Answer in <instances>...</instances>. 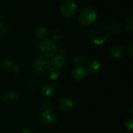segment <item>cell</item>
Returning <instances> with one entry per match:
<instances>
[{"mask_svg": "<svg viewBox=\"0 0 133 133\" xmlns=\"http://www.w3.org/2000/svg\"><path fill=\"white\" fill-rule=\"evenodd\" d=\"M109 35L107 27L102 23L92 25L89 31L90 39L94 44L97 45L105 44L107 41Z\"/></svg>", "mask_w": 133, "mask_h": 133, "instance_id": "6da1fadb", "label": "cell"}, {"mask_svg": "<svg viewBox=\"0 0 133 133\" xmlns=\"http://www.w3.org/2000/svg\"><path fill=\"white\" fill-rule=\"evenodd\" d=\"M97 19V13L93 8L90 6L84 7L80 11L79 20L81 24L85 27H89L95 23Z\"/></svg>", "mask_w": 133, "mask_h": 133, "instance_id": "7a4b0ae2", "label": "cell"}, {"mask_svg": "<svg viewBox=\"0 0 133 133\" xmlns=\"http://www.w3.org/2000/svg\"><path fill=\"white\" fill-rule=\"evenodd\" d=\"M57 45L52 40L45 39L40 44V51L45 57H51L57 52Z\"/></svg>", "mask_w": 133, "mask_h": 133, "instance_id": "3957f363", "label": "cell"}, {"mask_svg": "<svg viewBox=\"0 0 133 133\" xmlns=\"http://www.w3.org/2000/svg\"><path fill=\"white\" fill-rule=\"evenodd\" d=\"M77 5L71 0L65 1L60 7V12L63 16L66 18H71L76 13Z\"/></svg>", "mask_w": 133, "mask_h": 133, "instance_id": "277c9868", "label": "cell"}, {"mask_svg": "<svg viewBox=\"0 0 133 133\" xmlns=\"http://www.w3.org/2000/svg\"><path fill=\"white\" fill-rule=\"evenodd\" d=\"M32 66L36 71L43 72L50 68V62L44 56L36 57L32 61Z\"/></svg>", "mask_w": 133, "mask_h": 133, "instance_id": "5b68a950", "label": "cell"}, {"mask_svg": "<svg viewBox=\"0 0 133 133\" xmlns=\"http://www.w3.org/2000/svg\"><path fill=\"white\" fill-rule=\"evenodd\" d=\"M42 120L44 123L49 125H53L57 123L58 118L55 113L52 110L47 109L43 112L42 114Z\"/></svg>", "mask_w": 133, "mask_h": 133, "instance_id": "8992f818", "label": "cell"}, {"mask_svg": "<svg viewBox=\"0 0 133 133\" xmlns=\"http://www.w3.org/2000/svg\"><path fill=\"white\" fill-rule=\"evenodd\" d=\"M85 70L91 74H97L101 68V64L98 61L95 59L88 60L85 65Z\"/></svg>", "mask_w": 133, "mask_h": 133, "instance_id": "52a82bcc", "label": "cell"}, {"mask_svg": "<svg viewBox=\"0 0 133 133\" xmlns=\"http://www.w3.org/2000/svg\"><path fill=\"white\" fill-rule=\"evenodd\" d=\"M58 108L64 112H69L74 107V101L69 97H63L58 102Z\"/></svg>", "mask_w": 133, "mask_h": 133, "instance_id": "ba28073f", "label": "cell"}, {"mask_svg": "<svg viewBox=\"0 0 133 133\" xmlns=\"http://www.w3.org/2000/svg\"><path fill=\"white\" fill-rule=\"evenodd\" d=\"M110 55L114 58H120L123 56L125 53V49L123 46L121 44H114L110 50Z\"/></svg>", "mask_w": 133, "mask_h": 133, "instance_id": "9c48e42d", "label": "cell"}, {"mask_svg": "<svg viewBox=\"0 0 133 133\" xmlns=\"http://www.w3.org/2000/svg\"><path fill=\"white\" fill-rule=\"evenodd\" d=\"M50 64L56 68H62L66 64V59L64 57L61 55L53 56L51 59Z\"/></svg>", "mask_w": 133, "mask_h": 133, "instance_id": "30bf717a", "label": "cell"}, {"mask_svg": "<svg viewBox=\"0 0 133 133\" xmlns=\"http://www.w3.org/2000/svg\"><path fill=\"white\" fill-rule=\"evenodd\" d=\"M87 74L85 68L83 66H76L72 71V76L75 80L80 81L84 79Z\"/></svg>", "mask_w": 133, "mask_h": 133, "instance_id": "8fae6325", "label": "cell"}, {"mask_svg": "<svg viewBox=\"0 0 133 133\" xmlns=\"http://www.w3.org/2000/svg\"><path fill=\"white\" fill-rule=\"evenodd\" d=\"M19 99L18 94L15 92H9L7 94H2L0 96L1 101H6L10 103H14L17 102Z\"/></svg>", "mask_w": 133, "mask_h": 133, "instance_id": "7c38bea8", "label": "cell"}, {"mask_svg": "<svg viewBox=\"0 0 133 133\" xmlns=\"http://www.w3.org/2000/svg\"><path fill=\"white\" fill-rule=\"evenodd\" d=\"M46 75L49 80L55 81L60 76L59 70L55 67L49 68L48 70V71H47Z\"/></svg>", "mask_w": 133, "mask_h": 133, "instance_id": "4fadbf2b", "label": "cell"}, {"mask_svg": "<svg viewBox=\"0 0 133 133\" xmlns=\"http://www.w3.org/2000/svg\"><path fill=\"white\" fill-rule=\"evenodd\" d=\"M49 33L48 29L45 27L40 26V27H37L35 31V35L38 38L43 39L47 37Z\"/></svg>", "mask_w": 133, "mask_h": 133, "instance_id": "5bb4252c", "label": "cell"}, {"mask_svg": "<svg viewBox=\"0 0 133 133\" xmlns=\"http://www.w3.org/2000/svg\"><path fill=\"white\" fill-rule=\"evenodd\" d=\"M55 88L51 84L44 85L40 89V93L44 97H50L53 94Z\"/></svg>", "mask_w": 133, "mask_h": 133, "instance_id": "9a60e30c", "label": "cell"}, {"mask_svg": "<svg viewBox=\"0 0 133 133\" xmlns=\"http://www.w3.org/2000/svg\"><path fill=\"white\" fill-rule=\"evenodd\" d=\"M0 65H1V67L2 68L3 70H11L12 66H13L12 61L9 58L7 57H5L3 58L0 62Z\"/></svg>", "mask_w": 133, "mask_h": 133, "instance_id": "2e32d148", "label": "cell"}, {"mask_svg": "<svg viewBox=\"0 0 133 133\" xmlns=\"http://www.w3.org/2000/svg\"><path fill=\"white\" fill-rule=\"evenodd\" d=\"M109 32L112 34H118L120 31V27L116 23H111L109 26Z\"/></svg>", "mask_w": 133, "mask_h": 133, "instance_id": "e0dca14e", "label": "cell"}, {"mask_svg": "<svg viewBox=\"0 0 133 133\" xmlns=\"http://www.w3.org/2000/svg\"><path fill=\"white\" fill-rule=\"evenodd\" d=\"M63 38V35L61 32L58 31H53L52 33V41L53 42H57L61 41Z\"/></svg>", "mask_w": 133, "mask_h": 133, "instance_id": "ac0fdd59", "label": "cell"}, {"mask_svg": "<svg viewBox=\"0 0 133 133\" xmlns=\"http://www.w3.org/2000/svg\"><path fill=\"white\" fill-rule=\"evenodd\" d=\"M124 27L128 31H131L133 29V19L132 17L126 18L124 22Z\"/></svg>", "mask_w": 133, "mask_h": 133, "instance_id": "d6986e66", "label": "cell"}, {"mask_svg": "<svg viewBox=\"0 0 133 133\" xmlns=\"http://www.w3.org/2000/svg\"><path fill=\"white\" fill-rule=\"evenodd\" d=\"M84 62V59L81 56H75L73 58V64L77 66H81Z\"/></svg>", "mask_w": 133, "mask_h": 133, "instance_id": "ffe728a7", "label": "cell"}, {"mask_svg": "<svg viewBox=\"0 0 133 133\" xmlns=\"http://www.w3.org/2000/svg\"><path fill=\"white\" fill-rule=\"evenodd\" d=\"M7 32V26L3 22H0V35H5Z\"/></svg>", "mask_w": 133, "mask_h": 133, "instance_id": "44dd1931", "label": "cell"}, {"mask_svg": "<svg viewBox=\"0 0 133 133\" xmlns=\"http://www.w3.org/2000/svg\"><path fill=\"white\" fill-rule=\"evenodd\" d=\"M125 127L129 131H132L133 128V120L132 119H128L125 122Z\"/></svg>", "mask_w": 133, "mask_h": 133, "instance_id": "7402d4cb", "label": "cell"}, {"mask_svg": "<svg viewBox=\"0 0 133 133\" xmlns=\"http://www.w3.org/2000/svg\"><path fill=\"white\" fill-rule=\"evenodd\" d=\"M42 106L44 109H45V110L47 109H49V107H51V103L50 101H48V100H45V101H44L42 103Z\"/></svg>", "mask_w": 133, "mask_h": 133, "instance_id": "603a6c76", "label": "cell"}, {"mask_svg": "<svg viewBox=\"0 0 133 133\" xmlns=\"http://www.w3.org/2000/svg\"><path fill=\"white\" fill-rule=\"evenodd\" d=\"M11 70L13 72L16 74V73H18L19 71H20V68H19V66H18V65L15 64V65H13V66H12Z\"/></svg>", "mask_w": 133, "mask_h": 133, "instance_id": "cb8c5ba5", "label": "cell"}, {"mask_svg": "<svg viewBox=\"0 0 133 133\" xmlns=\"http://www.w3.org/2000/svg\"><path fill=\"white\" fill-rule=\"evenodd\" d=\"M128 53H129L130 55L131 56L133 55V45H132V44H130L129 46L128 47Z\"/></svg>", "mask_w": 133, "mask_h": 133, "instance_id": "d4e9b609", "label": "cell"}, {"mask_svg": "<svg viewBox=\"0 0 133 133\" xmlns=\"http://www.w3.org/2000/svg\"><path fill=\"white\" fill-rule=\"evenodd\" d=\"M22 133H34L32 130L29 129H25L22 131Z\"/></svg>", "mask_w": 133, "mask_h": 133, "instance_id": "484cf974", "label": "cell"}, {"mask_svg": "<svg viewBox=\"0 0 133 133\" xmlns=\"http://www.w3.org/2000/svg\"><path fill=\"white\" fill-rule=\"evenodd\" d=\"M62 1H68V0H62Z\"/></svg>", "mask_w": 133, "mask_h": 133, "instance_id": "4316f807", "label": "cell"}, {"mask_svg": "<svg viewBox=\"0 0 133 133\" xmlns=\"http://www.w3.org/2000/svg\"><path fill=\"white\" fill-rule=\"evenodd\" d=\"M0 18H1V14H0Z\"/></svg>", "mask_w": 133, "mask_h": 133, "instance_id": "83f0119b", "label": "cell"}]
</instances>
